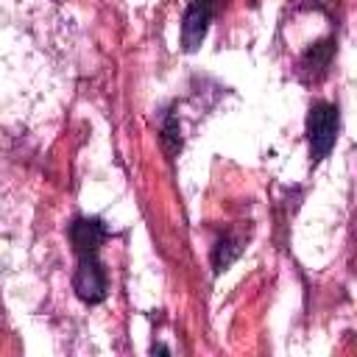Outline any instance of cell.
<instances>
[{
	"mask_svg": "<svg viewBox=\"0 0 357 357\" xmlns=\"http://www.w3.org/2000/svg\"><path fill=\"white\" fill-rule=\"evenodd\" d=\"M307 139H310V156L312 162H321L335 139H337V106L335 103H312L307 114Z\"/></svg>",
	"mask_w": 357,
	"mask_h": 357,
	"instance_id": "1",
	"label": "cell"
},
{
	"mask_svg": "<svg viewBox=\"0 0 357 357\" xmlns=\"http://www.w3.org/2000/svg\"><path fill=\"white\" fill-rule=\"evenodd\" d=\"M78 257V268H75V276H73V287H75V296L84 301V304H98L106 298V271L98 259V254H75Z\"/></svg>",
	"mask_w": 357,
	"mask_h": 357,
	"instance_id": "2",
	"label": "cell"
},
{
	"mask_svg": "<svg viewBox=\"0 0 357 357\" xmlns=\"http://www.w3.org/2000/svg\"><path fill=\"white\" fill-rule=\"evenodd\" d=\"M215 14V0H192L181 20V45L184 50H195L209 28V20Z\"/></svg>",
	"mask_w": 357,
	"mask_h": 357,
	"instance_id": "3",
	"label": "cell"
},
{
	"mask_svg": "<svg viewBox=\"0 0 357 357\" xmlns=\"http://www.w3.org/2000/svg\"><path fill=\"white\" fill-rule=\"evenodd\" d=\"M109 237V229L100 218H75L70 223V243L75 254H100L103 240Z\"/></svg>",
	"mask_w": 357,
	"mask_h": 357,
	"instance_id": "4",
	"label": "cell"
},
{
	"mask_svg": "<svg viewBox=\"0 0 357 357\" xmlns=\"http://www.w3.org/2000/svg\"><path fill=\"white\" fill-rule=\"evenodd\" d=\"M329 61H332V42H318L301 61V75L307 81H318L326 75L329 70Z\"/></svg>",
	"mask_w": 357,
	"mask_h": 357,
	"instance_id": "5",
	"label": "cell"
},
{
	"mask_svg": "<svg viewBox=\"0 0 357 357\" xmlns=\"http://www.w3.org/2000/svg\"><path fill=\"white\" fill-rule=\"evenodd\" d=\"M240 251H243V240H240V237H223V240L215 245V257H212L215 273L226 271V268L231 265V259H234Z\"/></svg>",
	"mask_w": 357,
	"mask_h": 357,
	"instance_id": "6",
	"label": "cell"
}]
</instances>
